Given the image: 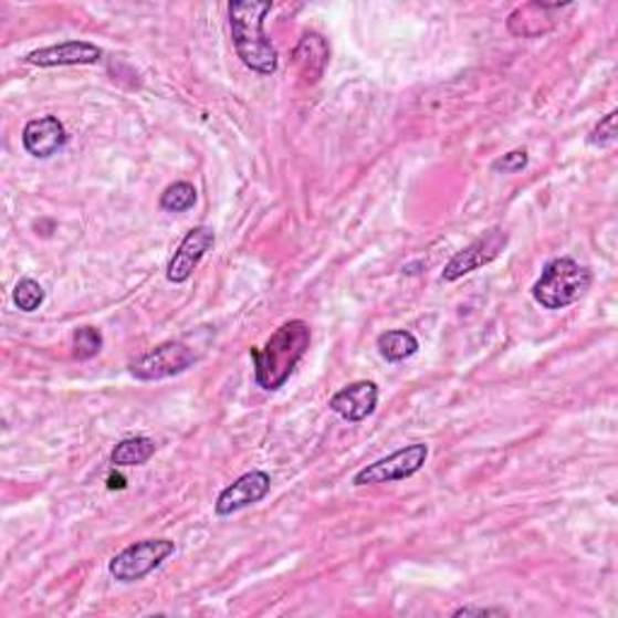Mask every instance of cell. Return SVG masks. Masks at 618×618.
I'll use <instances>...</instances> for the list:
<instances>
[{"label": "cell", "instance_id": "1", "mask_svg": "<svg viewBox=\"0 0 618 618\" xmlns=\"http://www.w3.org/2000/svg\"><path fill=\"white\" fill-rule=\"evenodd\" d=\"M310 344L312 328L307 322L291 320L275 328L266 346L249 350L254 363L256 385L266 391H279L295 373L297 363L305 358Z\"/></svg>", "mask_w": 618, "mask_h": 618}, {"label": "cell", "instance_id": "2", "mask_svg": "<svg viewBox=\"0 0 618 618\" xmlns=\"http://www.w3.org/2000/svg\"><path fill=\"white\" fill-rule=\"evenodd\" d=\"M273 10L269 0H232L230 30L237 56L247 69L259 75H273L279 71V51L269 42L264 32L266 15Z\"/></svg>", "mask_w": 618, "mask_h": 618}, {"label": "cell", "instance_id": "3", "mask_svg": "<svg viewBox=\"0 0 618 618\" xmlns=\"http://www.w3.org/2000/svg\"><path fill=\"white\" fill-rule=\"evenodd\" d=\"M591 285V271L577 264L570 256H558L548 261L532 287V297L544 310H565L575 305L577 300L585 297Z\"/></svg>", "mask_w": 618, "mask_h": 618}, {"label": "cell", "instance_id": "4", "mask_svg": "<svg viewBox=\"0 0 618 618\" xmlns=\"http://www.w3.org/2000/svg\"><path fill=\"white\" fill-rule=\"evenodd\" d=\"M172 554L175 542H169V538H143V542L126 546L122 554H116L109 561V575L116 583L124 585L138 583L153 570L160 568Z\"/></svg>", "mask_w": 618, "mask_h": 618}, {"label": "cell", "instance_id": "5", "mask_svg": "<svg viewBox=\"0 0 618 618\" xmlns=\"http://www.w3.org/2000/svg\"><path fill=\"white\" fill-rule=\"evenodd\" d=\"M196 360H199V355H196L193 346L189 341L181 338L167 341V344L140 355V358L128 365V370L136 379H140V383H157V379L181 375L184 370H189Z\"/></svg>", "mask_w": 618, "mask_h": 618}, {"label": "cell", "instance_id": "6", "mask_svg": "<svg viewBox=\"0 0 618 618\" xmlns=\"http://www.w3.org/2000/svg\"><path fill=\"white\" fill-rule=\"evenodd\" d=\"M428 444L426 442H413L406 444L401 450L391 452L389 457L377 459V462L367 464L353 476V485H379V483H394L411 479L413 473L426 467L428 462Z\"/></svg>", "mask_w": 618, "mask_h": 618}, {"label": "cell", "instance_id": "7", "mask_svg": "<svg viewBox=\"0 0 618 618\" xmlns=\"http://www.w3.org/2000/svg\"><path fill=\"white\" fill-rule=\"evenodd\" d=\"M507 242H510V237L501 228L483 232L479 240H473L467 249L457 252L450 261H447V266L442 271V281L454 283L459 279H464V275L479 271L481 266H489L491 261H495L505 252Z\"/></svg>", "mask_w": 618, "mask_h": 618}, {"label": "cell", "instance_id": "8", "mask_svg": "<svg viewBox=\"0 0 618 618\" xmlns=\"http://www.w3.org/2000/svg\"><path fill=\"white\" fill-rule=\"evenodd\" d=\"M271 491V476L266 471H249L244 476L222 489L216 501V515L230 517L249 505H256L264 501Z\"/></svg>", "mask_w": 618, "mask_h": 618}, {"label": "cell", "instance_id": "9", "mask_svg": "<svg viewBox=\"0 0 618 618\" xmlns=\"http://www.w3.org/2000/svg\"><path fill=\"white\" fill-rule=\"evenodd\" d=\"M216 244V232L201 226V228H193L184 237L181 244L177 247V252L169 261L167 266V281L169 283H187L193 271L199 269V264L203 261V256L213 249Z\"/></svg>", "mask_w": 618, "mask_h": 618}, {"label": "cell", "instance_id": "10", "mask_svg": "<svg viewBox=\"0 0 618 618\" xmlns=\"http://www.w3.org/2000/svg\"><path fill=\"white\" fill-rule=\"evenodd\" d=\"M69 143V134L61 124L59 116H39L24 124L22 128V146L36 160H49Z\"/></svg>", "mask_w": 618, "mask_h": 618}, {"label": "cell", "instance_id": "11", "mask_svg": "<svg viewBox=\"0 0 618 618\" xmlns=\"http://www.w3.org/2000/svg\"><path fill=\"white\" fill-rule=\"evenodd\" d=\"M379 401V387L370 379H360V383H353L336 391L332 401H328V409L336 416H341L348 423H363L365 418H370L377 409Z\"/></svg>", "mask_w": 618, "mask_h": 618}, {"label": "cell", "instance_id": "12", "mask_svg": "<svg viewBox=\"0 0 618 618\" xmlns=\"http://www.w3.org/2000/svg\"><path fill=\"white\" fill-rule=\"evenodd\" d=\"M39 69H56V65H95L102 61V49L90 42H63L46 49H36L24 59Z\"/></svg>", "mask_w": 618, "mask_h": 618}, {"label": "cell", "instance_id": "13", "mask_svg": "<svg viewBox=\"0 0 618 618\" xmlns=\"http://www.w3.org/2000/svg\"><path fill=\"white\" fill-rule=\"evenodd\" d=\"M328 63V44L326 39L317 32L302 34L300 44L295 49V65L300 75L305 77L307 83H317L324 75V69Z\"/></svg>", "mask_w": 618, "mask_h": 618}, {"label": "cell", "instance_id": "14", "mask_svg": "<svg viewBox=\"0 0 618 618\" xmlns=\"http://www.w3.org/2000/svg\"><path fill=\"white\" fill-rule=\"evenodd\" d=\"M551 6L544 3H530L512 12L507 20V30L515 36H538L554 28V20H542V15Z\"/></svg>", "mask_w": 618, "mask_h": 618}, {"label": "cell", "instance_id": "15", "mask_svg": "<svg viewBox=\"0 0 618 618\" xmlns=\"http://www.w3.org/2000/svg\"><path fill=\"white\" fill-rule=\"evenodd\" d=\"M377 348L385 360L401 363L418 353V338L411 332H406V328H391V332L379 334Z\"/></svg>", "mask_w": 618, "mask_h": 618}, {"label": "cell", "instance_id": "16", "mask_svg": "<svg viewBox=\"0 0 618 618\" xmlns=\"http://www.w3.org/2000/svg\"><path fill=\"white\" fill-rule=\"evenodd\" d=\"M155 454V440L150 438H126L112 450L114 467H140Z\"/></svg>", "mask_w": 618, "mask_h": 618}, {"label": "cell", "instance_id": "17", "mask_svg": "<svg viewBox=\"0 0 618 618\" xmlns=\"http://www.w3.org/2000/svg\"><path fill=\"white\" fill-rule=\"evenodd\" d=\"M199 201V191L189 181H175L163 191L160 208L167 213H187Z\"/></svg>", "mask_w": 618, "mask_h": 618}, {"label": "cell", "instance_id": "18", "mask_svg": "<svg viewBox=\"0 0 618 618\" xmlns=\"http://www.w3.org/2000/svg\"><path fill=\"white\" fill-rule=\"evenodd\" d=\"M44 300H46L44 287L34 279H22L15 285V291H12V302H15V307L20 312H34L44 305Z\"/></svg>", "mask_w": 618, "mask_h": 618}, {"label": "cell", "instance_id": "19", "mask_svg": "<svg viewBox=\"0 0 618 618\" xmlns=\"http://www.w3.org/2000/svg\"><path fill=\"white\" fill-rule=\"evenodd\" d=\"M73 346H75V358L77 360H90L102 350L104 336H102L99 328H95V326H81L73 336Z\"/></svg>", "mask_w": 618, "mask_h": 618}, {"label": "cell", "instance_id": "20", "mask_svg": "<svg viewBox=\"0 0 618 618\" xmlns=\"http://www.w3.org/2000/svg\"><path fill=\"white\" fill-rule=\"evenodd\" d=\"M616 118H618V112H609L595 128L589 130L587 143L591 148L614 146V143H616Z\"/></svg>", "mask_w": 618, "mask_h": 618}, {"label": "cell", "instance_id": "21", "mask_svg": "<svg viewBox=\"0 0 618 618\" xmlns=\"http://www.w3.org/2000/svg\"><path fill=\"white\" fill-rule=\"evenodd\" d=\"M527 165H530V153L527 150H512V153H507L503 157H497V160L493 163V172L517 175Z\"/></svg>", "mask_w": 618, "mask_h": 618}, {"label": "cell", "instance_id": "22", "mask_svg": "<svg viewBox=\"0 0 618 618\" xmlns=\"http://www.w3.org/2000/svg\"><path fill=\"white\" fill-rule=\"evenodd\" d=\"M505 609H481V607H462L457 609L452 616L462 618V616H505Z\"/></svg>", "mask_w": 618, "mask_h": 618}, {"label": "cell", "instance_id": "23", "mask_svg": "<svg viewBox=\"0 0 618 618\" xmlns=\"http://www.w3.org/2000/svg\"><path fill=\"white\" fill-rule=\"evenodd\" d=\"M116 485H118V489H122L124 479H114V476H112V479H109V489H116Z\"/></svg>", "mask_w": 618, "mask_h": 618}]
</instances>
